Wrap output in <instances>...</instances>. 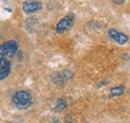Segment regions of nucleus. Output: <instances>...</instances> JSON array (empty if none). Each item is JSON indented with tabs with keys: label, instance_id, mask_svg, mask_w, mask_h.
I'll list each match as a JSON object with an SVG mask.
<instances>
[{
	"label": "nucleus",
	"instance_id": "nucleus-1",
	"mask_svg": "<svg viewBox=\"0 0 130 123\" xmlns=\"http://www.w3.org/2000/svg\"><path fill=\"white\" fill-rule=\"evenodd\" d=\"M74 23V16L66 15L61 20L58 21L56 24V32L57 33H64L67 30H69Z\"/></svg>",
	"mask_w": 130,
	"mask_h": 123
},
{
	"label": "nucleus",
	"instance_id": "nucleus-2",
	"mask_svg": "<svg viewBox=\"0 0 130 123\" xmlns=\"http://www.w3.org/2000/svg\"><path fill=\"white\" fill-rule=\"evenodd\" d=\"M42 8V3L37 0H26L23 5L22 9L26 14H32L35 12H38Z\"/></svg>",
	"mask_w": 130,
	"mask_h": 123
},
{
	"label": "nucleus",
	"instance_id": "nucleus-3",
	"mask_svg": "<svg viewBox=\"0 0 130 123\" xmlns=\"http://www.w3.org/2000/svg\"><path fill=\"white\" fill-rule=\"evenodd\" d=\"M108 36H109L112 40H114L116 43H118V44H120V45H123V44L127 43L128 40H129L128 35H126V34L123 33V32H120V31L116 30V29H114V28H111V29L108 30Z\"/></svg>",
	"mask_w": 130,
	"mask_h": 123
},
{
	"label": "nucleus",
	"instance_id": "nucleus-4",
	"mask_svg": "<svg viewBox=\"0 0 130 123\" xmlns=\"http://www.w3.org/2000/svg\"><path fill=\"white\" fill-rule=\"evenodd\" d=\"M5 47V52H6V56L8 58H13L15 56L17 52H18V44L15 40H9L6 41L4 44Z\"/></svg>",
	"mask_w": 130,
	"mask_h": 123
},
{
	"label": "nucleus",
	"instance_id": "nucleus-5",
	"mask_svg": "<svg viewBox=\"0 0 130 123\" xmlns=\"http://www.w3.org/2000/svg\"><path fill=\"white\" fill-rule=\"evenodd\" d=\"M12 101L14 104L20 103V102H25V101H31V94L30 92L25 91V90L17 91L12 97Z\"/></svg>",
	"mask_w": 130,
	"mask_h": 123
},
{
	"label": "nucleus",
	"instance_id": "nucleus-6",
	"mask_svg": "<svg viewBox=\"0 0 130 123\" xmlns=\"http://www.w3.org/2000/svg\"><path fill=\"white\" fill-rule=\"evenodd\" d=\"M10 70H11L10 62L5 60L0 65V80H4V79H6L7 77L9 76Z\"/></svg>",
	"mask_w": 130,
	"mask_h": 123
},
{
	"label": "nucleus",
	"instance_id": "nucleus-7",
	"mask_svg": "<svg viewBox=\"0 0 130 123\" xmlns=\"http://www.w3.org/2000/svg\"><path fill=\"white\" fill-rule=\"evenodd\" d=\"M125 90V87L123 85H120V86H115V87H112L110 89V95L112 97H118L120 95H122L123 92Z\"/></svg>",
	"mask_w": 130,
	"mask_h": 123
},
{
	"label": "nucleus",
	"instance_id": "nucleus-8",
	"mask_svg": "<svg viewBox=\"0 0 130 123\" xmlns=\"http://www.w3.org/2000/svg\"><path fill=\"white\" fill-rule=\"evenodd\" d=\"M66 107H67V102H66V100L63 99V98H61V99H59V100L57 101V104H56V106H55V112L60 113V112H62Z\"/></svg>",
	"mask_w": 130,
	"mask_h": 123
},
{
	"label": "nucleus",
	"instance_id": "nucleus-9",
	"mask_svg": "<svg viewBox=\"0 0 130 123\" xmlns=\"http://www.w3.org/2000/svg\"><path fill=\"white\" fill-rule=\"evenodd\" d=\"M63 80H64V77H63V75H62L61 73H59V72H55V73L53 74V76H52V81H53L54 83H56V84L62 83Z\"/></svg>",
	"mask_w": 130,
	"mask_h": 123
},
{
	"label": "nucleus",
	"instance_id": "nucleus-10",
	"mask_svg": "<svg viewBox=\"0 0 130 123\" xmlns=\"http://www.w3.org/2000/svg\"><path fill=\"white\" fill-rule=\"evenodd\" d=\"M32 104V101H25V102H20V103H17L15 104L18 109H27L28 107H30Z\"/></svg>",
	"mask_w": 130,
	"mask_h": 123
},
{
	"label": "nucleus",
	"instance_id": "nucleus-11",
	"mask_svg": "<svg viewBox=\"0 0 130 123\" xmlns=\"http://www.w3.org/2000/svg\"><path fill=\"white\" fill-rule=\"evenodd\" d=\"M5 56H6V52H5V47L2 44L0 46V61L5 59Z\"/></svg>",
	"mask_w": 130,
	"mask_h": 123
},
{
	"label": "nucleus",
	"instance_id": "nucleus-12",
	"mask_svg": "<svg viewBox=\"0 0 130 123\" xmlns=\"http://www.w3.org/2000/svg\"><path fill=\"white\" fill-rule=\"evenodd\" d=\"M62 75L64 77V80H68V79H70V78L72 77V73H71V71H69V70H65Z\"/></svg>",
	"mask_w": 130,
	"mask_h": 123
},
{
	"label": "nucleus",
	"instance_id": "nucleus-13",
	"mask_svg": "<svg viewBox=\"0 0 130 123\" xmlns=\"http://www.w3.org/2000/svg\"><path fill=\"white\" fill-rule=\"evenodd\" d=\"M115 4H117V5H122L124 2H125V0H112Z\"/></svg>",
	"mask_w": 130,
	"mask_h": 123
}]
</instances>
